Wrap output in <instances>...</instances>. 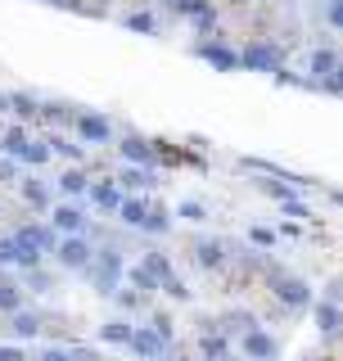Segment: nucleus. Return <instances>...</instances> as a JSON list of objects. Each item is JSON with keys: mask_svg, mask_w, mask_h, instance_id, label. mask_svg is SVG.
I'll return each mask as SVG.
<instances>
[{"mask_svg": "<svg viewBox=\"0 0 343 361\" xmlns=\"http://www.w3.org/2000/svg\"><path fill=\"white\" fill-rule=\"evenodd\" d=\"M163 289L172 293V298H190V289H186V285H181V280H176V276H172V280H167V285H163Z\"/></svg>", "mask_w": 343, "mask_h": 361, "instance_id": "ea45409f", "label": "nucleus"}, {"mask_svg": "<svg viewBox=\"0 0 343 361\" xmlns=\"http://www.w3.org/2000/svg\"><path fill=\"white\" fill-rule=\"evenodd\" d=\"M90 253H95V248H90L82 235H68V240L54 244V257H59L64 267H86V262H90Z\"/></svg>", "mask_w": 343, "mask_h": 361, "instance_id": "39448f33", "label": "nucleus"}, {"mask_svg": "<svg viewBox=\"0 0 343 361\" xmlns=\"http://www.w3.org/2000/svg\"><path fill=\"white\" fill-rule=\"evenodd\" d=\"M172 5H176L181 14H194V18H199L203 9H208V0H172Z\"/></svg>", "mask_w": 343, "mask_h": 361, "instance_id": "f704fd0d", "label": "nucleus"}, {"mask_svg": "<svg viewBox=\"0 0 343 361\" xmlns=\"http://www.w3.org/2000/svg\"><path fill=\"white\" fill-rule=\"evenodd\" d=\"M18 190H23V199L32 203V208H54V195H50V185L45 180H18Z\"/></svg>", "mask_w": 343, "mask_h": 361, "instance_id": "f8f14e48", "label": "nucleus"}, {"mask_svg": "<svg viewBox=\"0 0 343 361\" xmlns=\"http://www.w3.org/2000/svg\"><path fill=\"white\" fill-rule=\"evenodd\" d=\"M41 5H59V9H68V5H73V0H41Z\"/></svg>", "mask_w": 343, "mask_h": 361, "instance_id": "a18cd8bd", "label": "nucleus"}, {"mask_svg": "<svg viewBox=\"0 0 343 361\" xmlns=\"http://www.w3.org/2000/svg\"><path fill=\"white\" fill-rule=\"evenodd\" d=\"M176 361H194V357H176Z\"/></svg>", "mask_w": 343, "mask_h": 361, "instance_id": "de8ad7c7", "label": "nucleus"}, {"mask_svg": "<svg viewBox=\"0 0 343 361\" xmlns=\"http://www.w3.org/2000/svg\"><path fill=\"white\" fill-rule=\"evenodd\" d=\"M226 330H231V334H248V330H258L253 312H231V316H226Z\"/></svg>", "mask_w": 343, "mask_h": 361, "instance_id": "cd10ccee", "label": "nucleus"}, {"mask_svg": "<svg viewBox=\"0 0 343 361\" xmlns=\"http://www.w3.org/2000/svg\"><path fill=\"white\" fill-rule=\"evenodd\" d=\"M145 208H150V203H145V199H136V195H127V199L118 203V217L127 221V226H140V221H145Z\"/></svg>", "mask_w": 343, "mask_h": 361, "instance_id": "4be33fe9", "label": "nucleus"}, {"mask_svg": "<svg viewBox=\"0 0 343 361\" xmlns=\"http://www.w3.org/2000/svg\"><path fill=\"white\" fill-rule=\"evenodd\" d=\"M0 361H28V353H23V348H0Z\"/></svg>", "mask_w": 343, "mask_h": 361, "instance_id": "79ce46f5", "label": "nucleus"}, {"mask_svg": "<svg viewBox=\"0 0 343 361\" xmlns=\"http://www.w3.org/2000/svg\"><path fill=\"white\" fill-rule=\"evenodd\" d=\"M14 240L32 244L37 253H54V244H59V240H54V231H50V226H18V235H14Z\"/></svg>", "mask_w": 343, "mask_h": 361, "instance_id": "9d476101", "label": "nucleus"}, {"mask_svg": "<svg viewBox=\"0 0 343 361\" xmlns=\"http://www.w3.org/2000/svg\"><path fill=\"white\" fill-rule=\"evenodd\" d=\"M23 145H28V131H23V127H9L5 135H0V149L9 154V163H14V158L23 154Z\"/></svg>", "mask_w": 343, "mask_h": 361, "instance_id": "393cba45", "label": "nucleus"}, {"mask_svg": "<svg viewBox=\"0 0 343 361\" xmlns=\"http://www.w3.org/2000/svg\"><path fill=\"white\" fill-rule=\"evenodd\" d=\"M18 158H23V163H32V167H41L45 158H50V140H28Z\"/></svg>", "mask_w": 343, "mask_h": 361, "instance_id": "a878e982", "label": "nucleus"}, {"mask_svg": "<svg viewBox=\"0 0 343 361\" xmlns=\"http://www.w3.org/2000/svg\"><path fill=\"white\" fill-rule=\"evenodd\" d=\"M77 131H82V140H90V145H104L113 135L109 118H100V113H82V118H77Z\"/></svg>", "mask_w": 343, "mask_h": 361, "instance_id": "1a4fd4ad", "label": "nucleus"}, {"mask_svg": "<svg viewBox=\"0 0 343 361\" xmlns=\"http://www.w3.org/2000/svg\"><path fill=\"white\" fill-rule=\"evenodd\" d=\"M86 185H90V180H86L82 167H68V172L59 176V190H64V195H86Z\"/></svg>", "mask_w": 343, "mask_h": 361, "instance_id": "b1692460", "label": "nucleus"}, {"mask_svg": "<svg viewBox=\"0 0 343 361\" xmlns=\"http://www.w3.org/2000/svg\"><path fill=\"white\" fill-rule=\"evenodd\" d=\"M50 154H64L68 163H77V167H82V158H86L82 145H68V140H59V135H50Z\"/></svg>", "mask_w": 343, "mask_h": 361, "instance_id": "bb28decb", "label": "nucleus"}, {"mask_svg": "<svg viewBox=\"0 0 343 361\" xmlns=\"http://www.w3.org/2000/svg\"><path fill=\"white\" fill-rule=\"evenodd\" d=\"M172 226V212L163 208V203H154V208H145V221H140V231H150V235H163Z\"/></svg>", "mask_w": 343, "mask_h": 361, "instance_id": "6ab92c4d", "label": "nucleus"}, {"mask_svg": "<svg viewBox=\"0 0 343 361\" xmlns=\"http://www.w3.org/2000/svg\"><path fill=\"white\" fill-rule=\"evenodd\" d=\"M325 18H330V27H339V23H343V5H339V0H330V9H325Z\"/></svg>", "mask_w": 343, "mask_h": 361, "instance_id": "a19ab883", "label": "nucleus"}, {"mask_svg": "<svg viewBox=\"0 0 343 361\" xmlns=\"http://www.w3.org/2000/svg\"><path fill=\"white\" fill-rule=\"evenodd\" d=\"M50 221H54V231H64V235H82L86 231V212L77 208V203H59V208H50Z\"/></svg>", "mask_w": 343, "mask_h": 361, "instance_id": "0eeeda50", "label": "nucleus"}, {"mask_svg": "<svg viewBox=\"0 0 343 361\" xmlns=\"http://www.w3.org/2000/svg\"><path fill=\"white\" fill-rule=\"evenodd\" d=\"M41 361H68V353H59V348H45Z\"/></svg>", "mask_w": 343, "mask_h": 361, "instance_id": "c03bdc74", "label": "nucleus"}, {"mask_svg": "<svg viewBox=\"0 0 343 361\" xmlns=\"http://www.w3.org/2000/svg\"><path fill=\"white\" fill-rule=\"evenodd\" d=\"M239 68H253V73H280V50L267 41H253L244 45V54H239Z\"/></svg>", "mask_w": 343, "mask_h": 361, "instance_id": "f03ea898", "label": "nucleus"}, {"mask_svg": "<svg viewBox=\"0 0 343 361\" xmlns=\"http://www.w3.org/2000/svg\"><path fill=\"white\" fill-rule=\"evenodd\" d=\"M131 330H136V325H127V321H109L100 334H104L109 343H127V338H131Z\"/></svg>", "mask_w": 343, "mask_h": 361, "instance_id": "c756f323", "label": "nucleus"}, {"mask_svg": "<svg viewBox=\"0 0 343 361\" xmlns=\"http://www.w3.org/2000/svg\"><path fill=\"white\" fill-rule=\"evenodd\" d=\"M68 361H104V357L90 353V348H73V353H68Z\"/></svg>", "mask_w": 343, "mask_h": 361, "instance_id": "58836bf2", "label": "nucleus"}, {"mask_svg": "<svg viewBox=\"0 0 343 361\" xmlns=\"http://www.w3.org/2000/svg\"><path fill=\"white\" fill-rule=\"evenodd\" d=\"M307 73L321 77V82H325V77H335V73H339V54H335V50H312V59H307Z\"/></svg>", "mask_w": 343, "mask_h": 361, "instance_id": "4468645a", "label": "nucleus"}, {"mask_svg": "<svg viewBox=\"0 0 343 361\" xmlns=\"http://www.w3.org/2000/svg\"><path fill=\"white\" fill-rule=\"evenodd\" d=\"M9 330H14L18 338H32V334H41V316H37V312H14Z\"/></svg>", "mask_w": 343, "mask_h": 361, "instance_id": "412c9836", "label": "nucleus"}, {"mask_svg": "<svg viewBox=\"0 0 343 361\" xmlns=\"http://www.w3.org/2000/svg\"><path fill=\"white\" fill-rule=\"evenodd\" d=\"M0 312H23V285H14V280H5L0 276Z\"/></svg>", "mask_w": 343, "mask_h": 361, "instance_id": "a211bd4d", "label": "nucleus"}, {"mask_svg": "<svg viewBox=\"0 0 343 361\" xmlns=\"http://www.w3.org/2000/svg\"><path fill=\"white\" fill-rule=\"evenodd\" d=\"M284 212H289V217H312V212H307V203H303V199H284Z\"/></svg>", "mask_w": 343, "mask_h": 361, "instance_id": "4c0bfd02", "label": "nucleus"}, {"mask_svg": "<svg viewBox=\"0 0 343 361\" xmlns=\"http://www.w3.org/2000/svg\"><path fill=\"white\" fill-rule=\"evenodd\" d=\"M127 280H131V285L140 289V293H158V280H154L145 267H131V271H127Z\"/></svg>", "mask_w": 343, "mask_h": 361, "instance_id": "c85d7f7f", "label": "nucleus"}, {"mask_svg": "<svg viewBox=\"0 0 343 361\" xmlns=\"http://www.w3.org/2000/svg\"><path fill=\"white\" fill-rule=\"evenodd\" d=\"M127 348H136V353L140 357H163V343H158V334L150 330V325H145V330H131V338H127Z\"/></svg>", "mask_w": 343, "mask_h": 361, "instance_id": "9b49d317", "label": "nucleus"}, {"mask_svg": "<svg viewBox=\"0 0 343 361\" xmlns=\"http://www.w3.org/2000/svg\"><path fill=\"white\" fill-rule=\"evenodd\" d=\"M90 285H95L100 293H118V280H122V257L113 253V248H104V253H90Z\"/></svg>", "mask_w": 343, "mask_h": 361, "instance_id": "f257e3e1", "label": "nucleus"}, {"mask_svg": "<svg viewBox=\"0 0 343 361\" xmlns=\"http://www.w3.org/2000/svg\"><path fill=\"white\" fill-rule=\"evenodd\" d=\"M118 190H150V185H158V176L154 172H145V167H122V176L113 180Z\"/></svg>", "mask_w": 343, "mask_h": 361, "instance_id": "ddd939ff", "label": "nucleus"}, {"mask_svg": "<svg viewBox=\"0 0 343 361\" xmlns=\"http://www.w3.org/2000/svg\"><path fill=\"white\" fill-rule=\"evenodd\" d=\"M316 330H321V334H335L339 330V302L335 298L316 302Z\"/></svg>", "mask_w": 343, "mask_h": 361, "instance_id": "f3484780", "label": "nucleus"}, {"mask_svg": "<svg viewBox=\"0 0 343 361\" xmlns=\"http://www.w3.org/2000/svg\"><path fill=\"white\" fill-rule=\"evenodd\" d=\"M127 27L131 32H154V14H127Z\"/></svg>", "mask_w": 343, "mask_h": 361, "instance_id": "72a5a7b5", "label": "nucleus"}, {"mask_svg": "<svg viewBox=\"0 0 343 361\" xmlns=\"http://www.w3.org/2000/svg\"><path fill=\"white\" fill-rule=\"evenodd\" d=\"M118 149H122V158H127V163L145 167V172H154V163H158V149H154L150 140H140V135H127V140H122Z\"/></svg>", "mask_w": 343, "mask_h": 361, "instance_id": "20e7f679", "label": "nucleus"}, {"mask_svg": "<svg viewBox=\"0 0 343 361\" xmlns=\"http://www.w3.org/2000/svg\"><path fill=\"white\" fill-rule=\"evenodd\" d=\"M194 262H199V267H222L226 262V248L217 244V240H199V244H194Z\"/></svg>", "mask_w": 343, "mask_h": 361, "instance_id": "2eb2a0df", "label": "nucleus"}, {"mask_svg": "<svg viewBox=\"0 0 343 361\" xmlns=\"http://www.w3.org/2000/svg\"><path fill=\"white\" fill-rule=\"evenodd\" d=\"M181 217H186V221H203L208 208H203V203H181Z\"/></svg>", "mask_w": 343, "mask_h": 361, "instance_id": "c9c22d12", "label": "nucleus"}, {"mask_svg": "<svg viewBox=\"0 0 343 361\" xmlns=\"http://www.w3.org/2000/svg\"><path fill=\"white\" fill-rule=\"evenodd\" d=\"M239 348H244V357H248V361H276V338L262 334V330L239 334Z\"/></svg>", "mask_w": 343, "mask_h": 361, "instance_id": "423d86ee", "label": "nucleus"}, {"mask_svg": "<svg viewBox=\"0 0 343 361\" xmlns=\"http://www.w3.org/2000/svg\"><path fill=\"white\" fill-rule=\"evenodd\" d=\"M271 289H276V298L284 302V307H307V302H312V289H307L303 280H294V276H276Z\"/></svg>", "mask_w": 343, "mask_h": 361, "instance_id": "7ed1b4c3", "label": "nucleus"}, {"mask_svg": "<svg viewBox=\"0 0 343 361\" xmlns=\"http://www.w3.org/2000/svg\"><path fill=\"white\" fill-rule=\"evenodd\" d=\"M86 190H90V203H100V208H118L122 203V190L113 180H100V185H86Z\"/></svg>", "mask_w": 343, "mask_h": 361, "instance_id": "dca6fc26", "label": "nucleus"}, {"mask_svg": "<svg viewBox=\"0 0 343 361\" xmlns=\"http://www.w3.org/2000/svg\"><path fill=\"white\" fill-rule=\"evenodd\" d=\"M248 240H253L258 248H271V244H276V231H267V226H253V231H248Z\"/></svg>", "mask_w": 343, "mask_h": 361, "instance_id": "473e14b6", "label": "nucleus"}, {"mask_svg": "<svg viewBox=\"0 0 343 361\" xmlns=\"http://www.w3.org/2000/svg\"><path fill=\"white\" fill-rule=\"evenodd\" d=\"M194 54H199V59H208L212 68H222V73H235V68H239V54H235V50H226V45H217V41L194 45Z\"/></svg>", "mask_w": 343, "mask_h": 361, "instance_id": "6e6552de", "label": "nucleus"}, {"mask_svg": "<svg viewBox=\"0 0 343 361\" xmlns=\"http://www.w3.org/2000/svg\"><path fill=\"white\" fill-rule=\"evenodd\" d=\"M140 267L158 280V289H163L167 280H172V262H167V253H145V262H140Z\"/></svg>", "mask_w": 343, "mask_h": 361, "instance_id": "aec40b11", "label": "nucleus"}, {"mask_svg": "<svg viewBox=\"0 0 343 361\" xmlns=\"http://www.w3.org/2000/svg\"><path fill=\"white\" fill-rule=\"evenodd\" d=\"M321 86L330 90V95H339V90H343V82H339V73H335V77H325V82H321Z\"/></svg>", "mask_w": 343, "mask_h": 361, "instance_id": "37998d69", "label": "nucleus"}, {"mask_svg": "<svg viewBox=\"0 0 343 361\" xmlns=\"http://www.w3.org/2000/svg\"><path fill=\"white\" fill-rule=\"evenodd\" d=\"M150 330L158 334V343H163V348L172 343V334H176V330H172V321H167V316H154V325H150Z\"/></svg>", "mask_w": 343, "mask_h": 361, "instance_id": "2f4dec72", "label": "nucleus"}, {"mask_svg": "<svg viewBox=\"0 0 343 361\" xmlns=\"http://www.w3.org/2000/svg\"><path fill=\"white\" fill-rule=\"evenodd\" d=\"M5 99H9V109H14L18 118H32V113H37V99L32 95H5Z\"/></svg>", "mask_w": 343, "mask_h": 361, "instance_id": "7c9ffc66", "label": "nucleus"}, {"mask_svg": "<svg viewBox=\"0 0 343 361\" xmlns=\"http://www.w3.org/2000/svg\"><path fill=\"white\" fill-rule=\"evenodd\" d=\"M0 180H5V185H18V167L9 163V158H0Z\"/></svg>", "mask_w": 343, "mask_h": 361, "instance_id": "e433bc0d", "label": "nucleus"}, {"mask_svg": "<svg viewBox=\"0 0 343 361\" xmlns=\"http://www.w3.org/2000/svg\"><path fill=\"white\" fill-rule=\"evenodd\" d=\"M0 109H9V99H5V95H0Z\"/></svg>", "mask_w": 343, "mask_h": 361, "instance_id": "49530a36", "label": "nucleus"}, {"mask_svg": "<svg viewBox=\"0 0 343 361\" xmlns=\"http://www.w3.org/2000/svg\"><path fill=\"white\" fill-rule=\"evenodd\" d=\"M203 357H208V361H235L231 357V343H226V338H217V334H203Z\"/></svg>", "mask_w": 343, "mask_h": 361, "instance_id": "5701e85b", "label": "nucleus"}]
</instances>
